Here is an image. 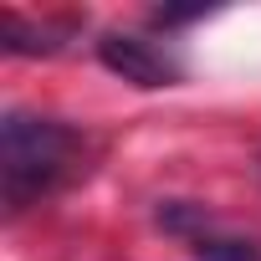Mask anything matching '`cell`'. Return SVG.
<instances>
[{"mask_svg":"<svg viewBox=\"0 0 261 261\" xmlns=\"http://www.w3.org/2000/svg\"><path fill=\"white\" fill-rule=\"evenodd\" d=\"M97 159V144L82 128L36 113H6L0 123V195L11 210H26L67 185H77Z\"/></svg>","mask_w":261,"mask_h":261,"instance_id":"6da1fadb","label":"cell"},{"mask_svg":"<svg viewBox=\"0 0 261 261\" xmlns=\"http://www.w3.org/2000/svg\"><path fill=\"white\" fill-rule=\"evenodd\" d=\"M97 62L123 77V82H134V87H174L185 82V62L169 41H149L139 31H102L97 36Z\"/></svg>","mask_w":261,"mask_h":261,"instance_id":"7a4b0ae2","label":"cell"},{"mask_svg":"<svg viewBox=\"0 0 261 261\" xmlns=\"http://www.w3.org/2000/svg\"><path fill=\"white\" fill-rule=\"evenodd\" d=\"M0 31H6V51H16V57H51V51H62V36H67V26H26L16 11H6V21H0Z\"/></svg>","mask_w":261,"mask_h":261,"instance_id":"3957f363","label":"cell"},{"mask_svg":"<svg viewBox=\"0 0 261 261\" xmlns=\"http://www.w3.org/2000/svg\"><path fill=\"white\" fill-rule=\"evenodd\" d=\"M190 241H195V256H200V261H261V246H256V241L215 236V230H210V220H205Z\"/></svg>","mask_w":261,"mask_h":261,"instance_id":"277c9868","label":"cell"}]
</instances>
